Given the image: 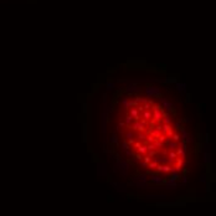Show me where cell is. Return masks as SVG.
<instances>
[{"mask_svg":"<svg viewBox=\"0 0 216 216\" xmlns=\"http://www.w3.org/2000/svg\"><path fill=\"white\" fill-rule=\"evenodd\" d=\"M152 181L154 184H161L163 183V179L159 178V176H152Z\"/></svg>","mask_w":216,"mask_h":216,"instance_id":"cell-1","label":"cell"}]
</instances>
